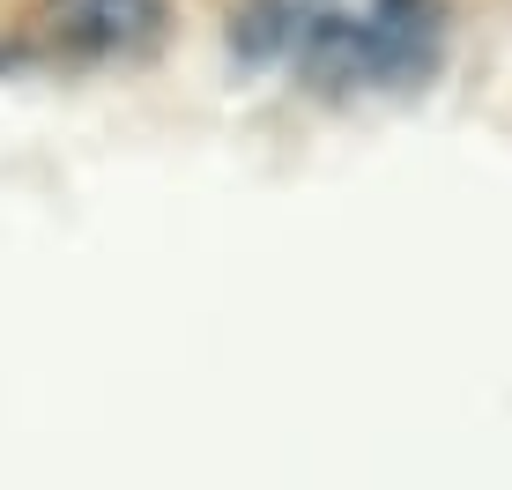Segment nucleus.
Here are the masks:
<instances>
[{
	"label": "nucleus",
	"mask_w": 512,
	"mask_h": 490,
	"mask_svg": "<svg viewBox=\"0 0 512 490\" xmlns=\"http://www.w3.org/2000/svg\"><path fill=\"white\" fill-rule=\"evenodd\" d=\"M245 38L312 90H386L431 67L438 0H253Z\"/></svg>",
	"instance_id": "nucleus-1"
},
{
	"label": "nucleus",
	"mask_w": 512,
	"mask_h": 490,
	"mask_svg": "<svg viewBox=\"0 0 512 490\" xmlns=\"http://www.w3.org/2000/svg\"><path fill=\"white\" fill-rule=\"evenodd\" d=\"M171 0H38L30 52L45 67H134L164 45Z\"/></svg>",
	"instance_id": "nucleus-2"
}]
</instances>
